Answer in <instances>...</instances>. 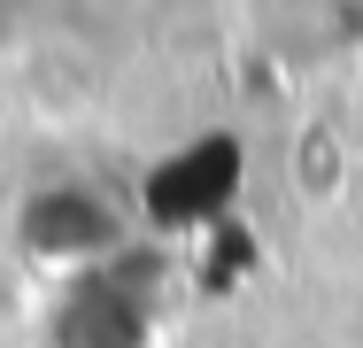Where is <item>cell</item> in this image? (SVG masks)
Returning a JSON list of instances; mask_svg holds the SVG:
<instances>
[{
	"instance_id": "obj_1",
	"label": "cell",
	"mask_w": 363,
	"mask_h": 348,
	"mask_svg": "<svg viewBox=\"0 0 363 348\" xmlns=\"http://www.w3.org/2000/svg\"><path fill=\"white\" fill-rule=\"evenodd\" d=\"M16 256L39 271H93V263L124 256V217L101 186L55 178V186L23 194V209H16Z\"/></svg>"
},
{
	"instance_id": "obj_2",
	"label": "cell",
	"mask_w": 363,
	"mask_h": 348,
	"mask_svg": "<svg viewBox=\"0 0 363 348\" xmlns=\"http://www.w3.org/2000/svg\"><path fill=\"white\" fill-rule=\"evenodd\" d=\"M31 317V263L16 248H0V333H16Z\"/></svg>"
},
{
	"instance_id": "obj_3",
	"label": "cell",
	"mask_w": 363,
	"mask_h": 348,
	"mask_svg": "<svg viewBox=\"0 0 363 348\" xmlns=\"http://www.w3.org/2000/svg\"><path fill=\"white\" fill-rule=\"evenodd\" d=\"M0 132H8V85H0Z\"/></svg>"
}]
</instances>
